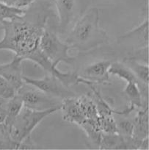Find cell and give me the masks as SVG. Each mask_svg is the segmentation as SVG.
Instances as JSON below:
<instances>
[{
	"instance_id": "cell-1",
	"label": "cell",
	"mask_w": 149,
	"mask_h": 150,
	"mask_svg": "<svg viewBox=\"0 0 149 150\" xmlns=\"http://www.w3.org/2000/svg\"><path fill=\"white\" fill-rule=\"evenodd\" d=\"M49 18V11L46 12L45 7L34 6L30 10L27 9L22 16L4 21L0 27V30L4 31V36L0 41V50H10L24 60H31L57 77L67 87L78 85V73L60 71L40 50V38Z\"/></svg>"
},
{
	"instance_id": "cell-2",
	"label": "cell",
	"mask_w": 149,
	"mask_h": 150,
	"mask_svg": "<svg viewBox=\"0 0 149 150\" xmlns=\"http://www.w3.org/2000/svg\"><path fill=\"white\" fill-rule=\"evenodd\" d=\"M109 36L99 24V11L91 8L73 24L65 42L80 52L91 51L107 44Z\"/></svg>"
},
{
	"instance_id": "cell-3",
	"label": "cell",
	"mask_w": 149,
	"mask_h": 150,
	"mask_svg": "<svg viewBox=\"0 0 149 150\" xmlns=\"http://www.w3.org/2000/svg\"><path fill=\"white\" fill-rule=\"evenodd\" d=\"M60 110L56 108L46 110L37 111L24 107L13 125L10 127V135L14 142L21 147V144L28 138L35 128L49 115Z\"/></svg>"
},
{
	"instance_id": "cell-4",
	"label": "cell",
	"mask_w": 149,
	"mask_h": 150,
	"mask_svg": "<svg viewBox=\"0 0 149 150\" xmlns=\"http://www.w3.org/2000/svg\"><path fill=\"white\" fill-rule=\"evenodd\" d=\"M40 47L44 55L55 67L61 62L73 65L76 61V57H71L68 54L71 47L62 41L54 31L48 28L47 26L40 38Z\"/></svg>"
},
{
	"instance_id": "cell-5",
	"label": "cell",
	"mask_w": 149,
	"mask_h": 150,
	"mask_svg": "<svg viewBox=\"0 0 149 150\" xmlns=\"http://www.w3.org/2000/svg\"><path fill=\"white\" fill-rule=\"evenodd\" d=\"M16 94L22 99L24 107L31 110L43 111L56 108H61V99L49 96L35 86L25 83Z\"/></svg>"
},
{
	"instance_id": "cell-6",
	"label": "cell",
	"mask_w": 149,
	"mask_h": 150,
	"mask_svg": "<svg viewBox=\"0 0 149 150\" xmlns=\"http://www.w3.org/2000/svg\"><path fill=\"white\" fill-rule=\"evenodd\" d=\"M24 81L27 84L35 86L46 94L61 100L68 97L76 96L70 88L65 86L57 77L51 74L46 75L42 79H32L24 76Z\"/></svg>"
},
{
	"instance_id": "cell-7",
	"label": "cell",
	"mask_w": 149,
	"mask_h": 150,
	"mask_svg": "<svg viewBox=\"0 0 149 150\" xmlns=\"http://www.w3.org/2000/svg\"><path fill=\"white\" fill-rule=\"evenodd\" d=\"M58 13L59 30L60 33L68 31L71 24L83 14L81 0H54Z\"/></svg>"
},
{
	"instance_id": "cell-8",
	"label": "cell",
	"mask_w": 149,
	"mask_h": 150,
	"mask_svg": "<svg viewBox=\"0 0 149 150\" xmlns=\"http://www.w3.org/2000/svg\"><path fill=\"white\" fill-rule=\"evenodd\" d=\"M142 140L127 137L119 133L102 132L99 149H139Z\"/></svg>"
},
{
	"instance_id": "cell-9",
	"label": "cell",
	"mask_w": 149,
	"mask_h": 150,
	"mask_svg": "<svg viewBox=\"0 0 149 150\" xmlns=\"http://www.w3.org/2000/svg\"><path fill=\"white\" fill-rule=\"evenodd\" d=\"M118 44H129L139 49L148 47V18H145L137 27L120 36Z\"/></svg>"
},
{
	"instance_id": "cell-10",
	"label": "cell",
	"mask_w": 149,
	"mask_h": 150,
	"mask_svg": "<svg viewBox=\"0 0 149 150\" xmlns=\"http://www.w3.org/2000/svg\"><path fill=\"white\" fill-rule=\"evenodd\" d=\"M22 58L15 55L11 62L0 65V75L6 79L18 91L24 84L21 63Z\"/></svg>"
},
{
	"instance_id": "cell-11",
	"label": "cell",
	"mask_w": 149,
	"mask_h": 150,
	"mask_svg": "<svg viewBox=\"0 0 149 150\" xmlns=\"http://www.w3.org/2000/svg\"><path fill=\"white\" fill-rule=\"evenodd\" d=\"M111 63L109 60H102L88 65L84 69L80 77L94 85L107 83L109 79V69Z\"/></svg>"
},
{
	"instance_id": "cell-12",
	"label": "cell",
	"mask_w": 149,
	"mask_h": 150,
	"mask_svg": "<svg viewBox=\"0 0 149 150\" xmlns=\"http://www.w3.org/2000/svg\"><path fill=\"white\" fill-rule=\"evenodd\" d=\"M60 110H62L63 119L69 123L81 126L86 120L81 108L79 97L72 96L63 99Z\"/></svg>"
},
{
	"instance_id": "cell-13",
	"label": "cell",
	"mask_w": 149,
	"mask_h": 150,
	"mask_svg": "<svg viewBox=\"0 0 149 150\" xmlns=\"http://www.w3.org/2000/svg\"><path fill=\"white\" fill-rule=\"evenodd\" d=\"M133 137L137 140H143L148 137V107L138 111L134 117Z\"/></svg>"
},
{
	"instance_id": "cell-14",
	"label": "cell",
	"mask_w": 149,
	"mask_h": 150,
	"mask_svg": "<svg viewBox=\"0 0 149 150\" xmlns=\"http://www.w3.org/2000/svg\"><path fill=\"white\" fill-rule=\"evenodd\" d=\"M124 63L132 71L137 80L145 86H148L149 67L146 63H142L134 58L126 59Z\"/></svg>"
},
{
	"instance_id": "cell-15",
	"label": "cell",
	"mask_w": 149,
	"mask_h": 150,
	"mask_svg": "<svg viewBox=\"0 0 149 150\" xmlns=\"http://www.w3.org/2000/svg\"><path fill=\"white\" fill-rule=\"evenodd\" d=\"M109 74L115 75L118 78L125 80L126 83H140L132 71L124 63V62H115L111 63L109 69Z\"/></svg>"
},
{
	"instance_id": "cell-16",
	"label": "cell",
	"mask_w": 149,
	"mask_h": 150,
	"mask_svg": "<svg viewBox=\"0 0 149 150\" xmlns=\"http://www.w3.org/2000/svg\"><path fill=\"white\" fill-rule=\"evenodd\" d=\"M23 108H24V104L22 99L18 94H16L13 97L8 99L6 107L7 116L4 123L8 127L10 128V127L13 125Z\"/></svg>"
},
{
	"instance_id": "cell-17",
	"label": "cell",
	"mask_w": 149,
	"mask_h": 150,
	"mask_svg": "<svg viewBox=\"0 0 149 150\" xmlns=\"http://www.w3.org/2000/svg\"><path fill=\"white\" fill-rule=\"evenodd\" d=\"M138 85V83L133 82L127 83L126 86L124 91V93L129 100L130 105L135 108H141L143 106L142 93Z\"/></svg>"
},
{
	"instance_id": "cell-18",
	"label": "cell",
	"mask_w": 149,
	"mask_h": 150,
	"mask_svg": "<svg viewBox=\"0 0 149 150\" xmlns=\"http://www.w3.org/2000/svg\"><path fill=\"white\" fill-rule=\"evenodd\" d=\"M27 12V10L19 9L15 7H10L0 2V23L4 21H10L18 17L22 16Z\"/></svg>"
},
{
	"instance_id": "cell-19",
	"label": "cell",
	"mask_w": 149,
	"mask_h": 150,
	"mask_svg": "<svg viewBox=\"0 0 149 150\" xmlns=\"http://www.w3.org/2000/svg\"><path fill=\"white\" fill-rule=\"evenodd\" d=\"M100 128L105 133H118L117 123L112 116H100L99 119Z\"/></svg>"
},
{
	"instance_id": "cell-20",
	"label": "cell",
	"mask_w": 149,
	"mask_h": 150,
	"mask_svg": "<svg viewBox=\"0 0 149 150\" xmlns=\"http://www.w3.org/2000/svg\"><path fill=\"white\" fill-rule=\"evenodd\" d=\"M17 91L15 88L0 75V98L10 99L16 94Z\"/></svg>"
},
{
	"instance_id": "cell-21",
	"label": "cell",
	"mask_w": 149,
	"mask_h": 150,
	"mask_svg": "<svg viewBox=\"0 0 149 150\" xmlns=\"http://www.w3.org/2000/svg\"><path fill=\"white\" fill-rule=\"evenodd\" d=\"M118 127V133L121 135L127 137H133L134 133V123L133 121L128 120H122L117 123Z\"/></svg>"
},
{
	"instance_id": "cell-22",
	"label": "cell",
	"mask_w": 149,
	"mask_h": 150,
	"mask_svg": "<svg viewBox=\"0 0 149 150\" xmlns=\"http://www.w3.org/2000/svg\"><path fill=\"white\" fill-rule=\"evenodd\" d=\"M7 102L8 99L0 98V132L2 130L3 124L5 123L7 116Z\"/></svg>"
},
{
	"instance_id": "cell-23",
	"label": "cell",
	"mask_w": 149,
	"mask_h": 150,
	"mask_svg": "<svg viewBox=\"0 0 149 150\" xmlns=\"http://www.w3.org/2000/svg\"><path fill=\"white\" fill-rule=\"evenodd\" d=\"M36 0H17L15 5V8L22 10H27V8L32 5Z\"/></svg>"
},
{
	"instance_id": "cell-24",
	"label": "cell",
	"mask_w": 149,
	"mask_h": 150,
	"mask_svg": "<svg viewBox=\"0 0 149 150\" xmlns=\"http://www.w3.org/2000/svg\"><path fill=\"white\" fill-rule=\"evenodd\" d=\"M139 149H148V137L142 140Z\"/></svg>"
},
{
	"instance_id": "cell-25",
	"label": "cell",
	"mask_w": 149,
	"mask_h": 150,
	"mask_svg": "<svg viewBox=\"0 0 149 150\" xmlns=\"http://www.w3.org/2000/svg\"><path fill=\"white\" fill-rule=\"evenodd\" d=\"M17 0H0V2L10 7H15Z\"/></svg>"
}]
</instances>
